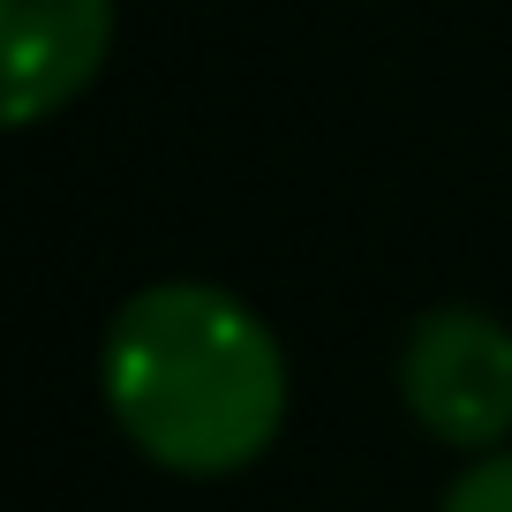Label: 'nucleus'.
<instances>
[{"mask_svg":"<svg viewBox=\"0 0 512 512\" xmlns=\"http://www.w3.org/2000/svg\"><path fill=\"white\" fill-rule=\"evenodd\" d=\"M98 400L113 430L166 475H241L287 430V347L241 294L159 279L128 294L98 339Z\"/></svg>","mask_w":512,"mask_h":512,"instance_id":"1","label":"nucleus"},{"mask_svg":"<svg viewBox=\"0 0 512 512\" xmlns=\"http://www.w3.org/2000/svg\"><path fill=\"white\" fill-rule=\"evenodd\" d=\"M400 400L437 445L497 452L512 437V324L490 309H430L400 347Z\"/></svg>","mask_w":512,"mask_h":512,"instance_id":"2","label":"nucleus"},{"mask_svg":"<svg viewBox=\"0 0 512 512\" xmlns=\"http://www.w3.org/2000/svg\"><path fill=\"white\" fill-rule=\"evenodd\" d=\"M113 31H121L113 0H0V38H8L0 113H8V128H38L76 106L106 76Z\"/></svg>","mask_w":512,"mask_h":512,"instance_id":"3","label":"nucleus"},{"mask_svg":"<svg viewBox=\"0 0 512 512\" xmlns=\"http://www.w3.org/2000/svg\"><path fill=\"white\" fill-rule=\"evenodd\" d=\"M445 512H512V452H482L445 490Z\"/></svg>","mask_w":512,"mask_h":512,"instance_id":"4","label":"nucleus"}]
</instances>
